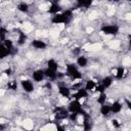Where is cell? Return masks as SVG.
<instances>
[{
	"label": "cell",
	"mask_w": 131,
	"mask_h": 131,
	"mask_svg": "<svg viewBox=\"0 0 131 131\" xmlns=\"http://www.w3.org/2000/svg\"><path fill=\"white\" fill-rule=\"evenodd\" d=\"M73 16V11L71 9H67L58 14H55L52 16L51 18V23L55 24V25H59V24H68L71 18Z\"/></svg>",
	"instance_id": "cell-1"
},
{
	"label": "cell",
	"mask_w": 131,
	"mask_h": 131,
	"mask_svg": "<svg viewBox=\"0 0 131 131\" xmlns=\"http://www.w3.org/2000/svg\"><path fill=\"white\" fill-rule=\"evenodd\" d=\"M68 111L70 114H77L79 116H83V117H86L88 116V114L85 112V110L83 108L80 100H76V99H73L69 105H68Z\"/></svg>",
	"instance_id": "cell-2"
},
{
	"label": "cell",
	"mask_w": 131,
	"mask_h": 131,
	"mask_svg": "<svg viewBox=\"0 0 131 131\" xmlns=\"http://www.w3.org/2000/svg\"><path fill=\"white\" fill-rule=\"evenodd\" d=\"M66 72H67V75L73 80H79L82 78L81 72L78 70V68L74 63H68L66 66Z\"/></svg>",
	"instance_id": "cell-3"
},
{
	"label": "cell",
	"mask_w": 131,
	"mask_h": 131,
	"mask_svg": "<svg viewBox=\"0 0 131 131\" xmlns=\"http://www.w3.org/2000/svg\"><path fill=\"white\" fill-rule=\"evenodd\" d=\"M101 32L106 36H115L119 32L118 25H105L101 28Z\"/></svg>",
	"instance_id": "cell-4"
},
{
	"label": "cell",
	"mask_w": 131,
	"mask_h": 131,
	"mask_svg": "<svg viewBox=\"0 0 131 131\" xmlns=\"http://www.w3.org/2000/svg\"><path fill=\"white\" fill-rule=\"evenodd\" d=\"M20 86L25 90V92H27V93H31L35 89L33 82L30 81V80H21L20 81Z\"/></svg>",
	"instance_id": "cell-5"
},
{
	"label": "cell",
	"mask_w": 131,
	"mask_h": 131,
	"mask_svg": "<svg viewBox=\"0 0 131 131\" xmlns=\"http://www.w3.org/2000/svg\"><path fill=\"white\" fill-rule=\"evenodd\" d=\"M32 78L35 82H41L43 81L46 77H45V74H44V70H35L32 74Z\"/></svg>",
	"instance_id": "cell-6"
},
{
	"label": "cell",
	"mask_w": 131,
	"mask_h": 131,
	"mask_svg": "<svg viewBox=\"0 0 131 131\" xmlns=\"http://www.w3.org/2000/svg\"><path fill=\"white\" fill-rule=\"evenodd\" d=\"M72 96H73L74 99H76V100H80V99H82V98H86V97L88 96V91H87L85 88H80V89H78Z\"/></svg>",
	"instance_id": "cell-7"
},
{
	"label": "cell",
	"mask_w": 131,
	"mask_h": 131,
	"mask_svg": "<svg viewBox=\"0 0 131 131\" xmlns=\"http://www.w3.org/2000/svg\"><path fill=\"white\" fill-rule=\"evenodd\" d=\"M31 45L36 49H45L47 47V44L41 39H34L31 42Z\"/></svg>",
	"instance_id": "cell-8"
},
{
	"label": "cell",
	"mask_w": 131,
	"mask_h": 131,
	"mask_svg": "<svg viewBox=\"0 0 131 131\" xmlns=\"http://www.w3.org/2000/svg\"><path fill=\"white\" fill-rule=\"evenodd\" d=\"M60 11H61V6L58 3H56V2L51 3V5L48 8V12L51 13V14H54V15L60 13Z\"/></svg>",
	"instance_id": "cell-9"
},
{
	"label": "cell",
	"mask_w": 131,
	"mask_h": 131,
	"mask_svg": "<svg viewBox=\"0 0 131 131\" xmlns=\"http://www.w3.org/2000/svg\"><path fill=\"white\" fill-rule=\"evenodd\" d=\"M12 51H13V50L9 49L8 47H6L4 44L1 43V45H0V57H1V58H5L6 56L10 55V54L12 53Z\"/></svg>",
	"instance_id": "cell-10"
},
{
	"label": "cell",
	"mask_w": 131,
	"mask_h": 131,
	"mask_svg": "<svg viewBox=\"0 0 131 131\" xmlns=\"http://www.w3.org/2000/svg\"><path fill=\"white\" fill-rule=\"evenodd\" d=\"M58 93L62 97H70L71 96V89L68 86H59L58 87Z\"/></svg>",
	"instance_id": "cell-11"
},
{
	"label": "cell",
	"mask_w": 131,
	"mask_h": 131,
	"mask_svg": "<svg viewBox=\"0 0 131 131\" xmlns=\"http://www.w3.org/2000/svg\"><path fill=\"white\" fill-rule=\"evenodd\" d=\"M122 111V104L119 101H114L111 104V113L112 114H119Z\"/></svg>",
	"instance_id": "cell-12"
},
{
	"label": "cell",
	"mask_w": 131,
	"mask_h": 131,
	"mask_svg": "<svg viewBox=\"0 0 131 131\" xmlns=\"http://www.w3.org/2000/svg\"><path fill=\"white\" fill-rule=\"evenodd\" d=\"M44 74H45V77H46V78H48V79H50V80H52V81L57 78V72L52 71V70H49V69H47V68L44 70Z\"/></svg>",
	"instance_id": "cell-13"
},
{
	"label": "cell",
	"mask_w": 131,
	"mask_h": 131,
	"mask_svg": "<svg viewBox=\"0 0 131 131\" xmlns=\"http://www.w3.org/2000/svg\"><path fill=\"white\" fill-rule=\"evenodd\" d=\"M96 86H97V84H96L95 81H93V80H87L86 83H85L84 88H85L87 91H95Z\"/></svg>",
	"instance_id": "cell-14"
},
{
	"label": "cell",
	"mask_w": 131,
	"mask_h": 131,
	"mask_svg": "<svg viewBox=\"0 0 131 131\" xmlns=\"http://www.w3.org/2000/svg\"><path fill=\"white\" fill-rule=\"evenodd\" d=\"M46 68H47V69H49V70H52V71L57 72L58 63L56 62V60H55V59L50 58V59H48V60H47V67H46Z\"/></svg>",
	"instance_id": "cell-15"
},
{
	"label": "cell",
	"mask_w": 131,
	"mask_h": 131,
	"mask_svg": "<svg viewBox=\"0 0 131 131\" xmlns=\"http://www.w3.org/2000/svg\"><path fill=\"white\" fill-rule=\"evenodd\" d=\"M99 112H100V114H101L103 117H107V116L111 114V105H110V104H106V103L100 105Z\"/></svg>",
	"instance_id": "cell-16"
},
{
	"label": "cell",
	"mask_w": 131,
	"mask_h": 131,
	"mask_svg": "<svg viewBox=\"0 0 131 131\" xmlns=\"http://www.w3.org/2000/svg\"><path fill=\"white\" fill-rule=\"evenodd\" d=\"M115 75V78L117 80H121L124 78L125 76V68L124 67H119L117 70H116V73L114 74Z\"/></svg>",
	"instance_id": "cell-17"
},
{
	"label": "cell",
	"mask_w": 131,
	"mask_h": 131,
	"mask_svg": "<svg viewBox=\"0 0 131 131\" xmlns=\"http://www.w3.org/2000/svg\"><path fill=\"white\" fill-rule=\"evenodd\" d=\"M77 64L81 68H85L87 64H88V59L86 56L84 55H80L78 58H77Z\"/></svg>",
	"instance_id": "cell-18"
},
{
	"label": "cell",
	"mask_w": 131,
	"mask_h": 131,
	"mask_svg": "<svg viewBox=\"0 0 131 131\" xmlns=\"http://www.w3.org/2000/svg\"><path fill=\"white\" fill-rule=\"evenodd\" d=\"M100 84H101V85L106 89V88L111 87V85L113 84V78H112V77H110V76H106V77H104V78L101 80Z\"/></svg>",
	"instance_id": "cell-19"
},
{
	"label": "cell",
	"mask_w": 131,
	"mask_h": 131,
	"mask_svg": "<svg viewBox=\"0 0 131 131\" xmlns=\"http://www.w3.org/2000/svg\"><path fill=\"white\" fill-rule=\"evenodd\" d=\"M83 128H84V130H85V131H89V130H91V128H92V124H91L90 119H89V117H88V116L84 117V121H83Z\"/></svg>",
	"instance_id": "cell-20"
},
{
	"label": "cell",
	"mask_w": 131,
	"mask_h": 131,
	"mask_svg": "<svg viewBox=\"0 0 131 131\" xmlns=\"http://www.w3.org/2000/svg\"><path fill=\"white\" fill-rule=\"evenodd\" d=\"M17 9H18L20 12L26 13V12L29 11V4L26 3V2H20V3H18V5H17Z\"/></svg>",
	"instance_id": "cell-21"
},
{
	"label": "cell",
	"mask_w": 131,
	"mask_h": 131,
	"mask_svg": "<svg viewBox=\"0 0 131 131\" xmlns=\"http://www.w3.org/2000/svg\"><path fill=\"white\" fill-rule=\"evenodd\" d=\"M26 40H27V36H26V34L23 33V32H19V33H18L17 44H18V45H23V44L26 42Z\"/></svg>",
	"instance_id": "cell-22"
},
{
	"label": "cell",
	"mask_w": 131,
	"mask_h": 131,
	"mask_svg": "<svg viewBox=\"0 0 131 131\" xmlns=\"http://www.w3.org/2000/svg\"><path fill=\"white\" fill-rule=\"evenodd\" d=\"M97 102H98L100 105L105 104V102H106V95H105L104 92H103V93H99V95H98V97H97Z\"/></svg>",
	"instance_id": "cell-23"
},
{
	"label": "cell",
	"mask_w": 131,
	"mask_h": 131,
	"mask_svg": "<svg viewBox=\"0 0 131 131\" xmlns=\"http://www.w3.org/2000/svg\"><path fill=\"white\" fill-rule=\"evenodd\" d=\"M92 4V1H78L77 2V5L79 8H82V7H89L90 5Z\"/></svg>",
	"instance_id": "cell-24"
},
{
	"label": "cell",
	"mask_w": 131,
	"mask_h": 131,
	"mask_svg": "<svg viewBox=\"0 0 131 131\" xmlns=\"http://www.w3.org/2000/svg\"><path fill=\"white\" fill-rule=\"evenodd\" d=\"M6 29L4 28V27H1V29H0V38H1V42H3V41H5L6 39H5V35H6Z\"/></svg>",
	"instance_id": "cell-25"
},
{
	"label": "cell",
	"mask_w": 131,
	"mask_h": 131,
	"mask_svg": "<svg viewBox=\"0 0 131 131\" xmlns=\"http://www.w3.org/2000/svg\"><path fill=\"white\" fill-rule=\"evenodd\" d=\"M7 87H8V89H10V90H15V89L17 88L16 82H14V81L8 82V84H7Z\"/></svg>",
	"instance_id": "cell-26"
},
{
	"label": "cell",
	"mask_w": 131,
	"mask_h": 131,
	"mask_svg": "<svg viewBox=\"0 0 131 131\" xmlns=\"http://www.w3.org/2000/svg\"><path fill=\"white\" fill-rule=\"evenodd\" d=\"M111 122H112V125H113L115 128H120V127H121V123H120L117 119H113Z\"/></svg>",
	"instance_id": "cell-27"
},
{
	"label": "cell",
	"mask_w": 131,
	"mask_h": 131,
	"mask_svg": "<svg viewBox=\"0 0 131 131\" xmlns=\"http://www.w3.org/2000/svg\"><path fill=\"white\" fill-rule=\"evenodd\" d=\"M125 102H126V104H127V107L131 111V101H130L129 99H126V100H125Z\"/></svg>",
	"instance_id": "cell-28"
},
{
	"label": "cell",
	"mask_w": 131,
	"mask_h": 131,
	"mask_svg": "<svg viewBox=\"0 0 131 131\" xmlns=\"http://www.w3.org/2000/svg\"><path fill=\"white\" fill-rule=\"evenodd\" d=\"M4 73H5L6 75H8V76H9V75H11V70H10V69H7V70H5V72H4Z\"/></svg>",
	"instance_id": "cell-29"
},
{
	"label": "cell",
	"mask_w": 131,
	"mask_h": 131,
	"mask_svg": "<svg viewBox=\"0 0 131 131\" xmlns=\"http://www.w3.org/2000/svg\"><path fill=\"white\" fill-rule=\"evenodd\" d=\"M129 45L131 46V39H130V41H129Z\"/></svg>",
	"instance_id": "cell-30"
}]
</instances>
